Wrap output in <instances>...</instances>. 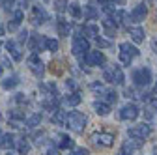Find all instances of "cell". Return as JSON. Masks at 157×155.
<instances>
[{
	"label": "cell",
	"instance_id": "obj_1",
	"mask_svg": "<svg viewBox=\"0 0 157 155\" xmlns=\"http://www.w3.org/2000/svg\"><path fill=\"white\" fill-rule=\"evenodd\" d=\"M66 125H67L71 131H75V133H82L84 127H86V116L81 114V112H77V110H73V112L67 114Z\"/></svg>",
	"mask_w": 157,
	"mask_h": 155
},
{
	"label": "cell",
	"instance_id": "obj_2",
	"mask_svg": "<svg viewBox=\"0 0 157 155\" xmlns=\"http://www.w3.org/2000/svg\"><path fill=\"white\" fill-rule=\"evenodd\" d=\"M78 62L82 66L88 64V66H103L105 64V54L99 52V51H88L86 54L78 56Z\"/></svg>",
	"mask_w": 157,
	"mask_h": 155
},
{
	"label": "cell",
	"instance_id": "obj_3",
	"mask_svg": "<svg viewBox=\"0 0 157 155\" xmlns=\"http://www.w3.org/2000/svg\"><path fill=\"white\" fill-rule=\"evenodd\" d=\"M135 56H139V49H136L135 45H129V43H122L120 45V60H122V64L129 66Z\"/></svg>",
	"mask_w": 157,
	"mask_h": 155
},
{
	"label": "cell",
	"instance_id": "obj_4",
	"mask_svg": "<svg viewBox=\"0 0 157 155\" xmlns=\"http://www.w3.org/2000/svg\"><path fill=\"white\" fill-rule=\"evenodd\" d=\"M133 81L136 86H148L151 82V71L148 67H140V69L133 71Z\"/></svg>",
	"mask_w": 157,
	"mask_h": 155
},
{
	"label": "cell",
	"instance_id": "obj_5",
	"mask_svg": "<svg viewBox=\"0 0 157 155\" xmlns=\"http://www.w3.org/2000/svg\"><path fill=\"white\" fill-rule=\"evenodd\" d=\"M28 67H30V71L37 77V79H41V77L45 75V66H43L41 60H39L37 54H32V56L28 58Z\"/></svg>",
	"mask_w": 157,
	"mask_h": 155
},
{
	"label": "cell",
	"instance_id": "obj_6",
	"mask_svg": "<svg viewBox=\"0 0 157 155\" xmlns=\"http://www.w3.org/2000/svg\"><path fill=\"white\" fill-rule=\"evenodd\" d=\"M150 133H151V127L142 123V125H135L129 129V137L131 138H136V140H144L146 137H150Z\"/></svg>",
	"mask_w": 157,
	"mask_h": 155
},
{
	"label": "cell",
	"instance_id": "obj_7",
	"mask_svg": "<svg viewBox=\"0 0 157 155\" xmlns=\"http://www.w3.org/2000/svg\"><path fill=\"white\" fill-rule=\"evenodd\" d=\"M90 51V43L88 40H84V37H75L73 40V54L78 58V56H82Z\"/></svg>",
	"mask_w": 157,
	"mask_h": 155
},
{
	"label": "cell",
	"instance_id": "obj_8",
	"mask_svg": "<svg viewBox=\"0 0 157 155\" xmlns=\"http://www.w3.org/2000/svg\"><path fill=\"white\" fill-rule=\"evenodd\" d=\"M139 107L136 105H133V103H129V105H125V107H122V110H120V118L122 120H136L139 118Z\"/></svg>",
	"mask_w": 157,
	"mask_h": 155
},
{
	"label": "cell",
	"instance_id": "obj_9",
	"mask_svg": "<svg viewBox=\"0 0 157 155\" xmlns=\"http://www.w3.org/2000/svg\"><path fill=\"white\" fill-rule=\"evenodd\" d=\"M30 21H32L34 25H43L45 21H49V15H47V11H45L41 6H34V8H32V17H30Z\"/></svg>",
	"mask_w": 157,
	"mask_h": 155
},
{
	"label": "cell",
	"instance_id": "obj_10",
	"mask_svg": "<svg viewBox=\"0 0 157 155\" xmlns=\"http://www.w3.org/2000/svg\"><path fill=\"white\" fill-rule=\"evenodd\" d=\"M146 15H148V9H146V6L144 4H139L133 11H131V15H129V19L133 23H142L144 19H146Z\"/></svg>",
	"mask_w": 157,
	"mask_h": 155
},
{
	"label": "cell",
	"instance_id": "obj_11",
	"mask_svg": "<svg viewBox=\"0 0 157 155\" xmlns=\"http://www.w3.org/2000/svg\"><path fill=\"white\" fill-rule=\"evenodd\" d=\"M6 49L10 51V54H11V58H13V60L15 62H19V60H21V58H23V52H21V47H19L13 40H10L8 43H6Z\"/></svg>",
	"mask_w": 157,
	"mask_h": 155
},
{
	"label": "cell",
	"instance_id": "obj_12",
	"mask_svg": "<svg viewBox=\"0 0 157 155\" xmlns=\"http://www.w3.org/2000/svg\"><path fill=\"white\" fill-rule=\"evenodd\" d=\"M94 142H97L99 146H112V142H114V137L112 134H109V133H99V134H95L94 137Z\"/></svg>",
	"mask_w": 157,
	"mask_h": 155
},
{
	"label": "cell",
	"instance_id": "obj_13",
	"mask_svg": "<svg viewBox=\"0 0 157 155\" xmlns=\"http://www.w3.org/2000/svg\"><path fill=\"white\" fill-rule=\"evenodd\" d=\"M45 43H47V37H43V36H34V40H32V43H30V49H32L34 54H36L37 51H43V49H45Z\"/></svg>",
	"mask_w": 157,
	"mask_h": 155
},
{
	"label": "cell",
	"instance_id": "obj_14",
	"mask_svg": "<svg viewBox=\"0 0 157 155\" xmlns=\"http://www.w3.org/2000/svg\"><path fill=\"white\" fill-rule=\"evenodd\" d=\"M15 146V138H13V134H0V148H4V149H11Z\"/></svg>",
	"mask_w": 157,
	"mask_h": 155
},
{
	"label": "cell",
	"instance_id": "obj_15",
	"mask_svg": "<svg viewBox=\"0 0 157 155\" xmlns=\"http://www.w3.org/2000/svg\"><path fill=\"white\" fill-rule=\"evenodd\" d=\"M110 69H112V82H114V84H124L125 77H124L120 66H110Z\"/></svg>",
	"mask_w": 157,
	"mask_h": 155
},
{
	"label": "cell",
	"instance_id": "obj_16",
	"mask_svg": "<svg viewBox=\"0 0 157 155\" xmlns=\"http://www.w3.org/2000/svg\"><path fill=\"white\" fill-rule=\"evenodd\" d=\"M97 15H99V11H97V6H95L94 2H90V4H86V6H84V17H86V19L94 21Z\"/></svg>",
	"mask_w": 157,
	"mask_h": 155
},
{
	"label": "cell",
	"instance_id": "obj_17",
	"mask_svg": "<svg viewBox=\"0 0 157 155\" xmlns=\"http://www.w3.org/2000/svg\"><path fill=\"white\" fill-rule=\"evenodd\" d=\"M23 17H25V15H23V11H21V9H17V11H15V15H13V21L8 25L10 32H13V30H17V28H19V25H21V21H23Z\"/></svg>",
	"mask_w": 157,
	"mask_h": 155
},
{
	"label": "cell",
	"instance_id": "obj_18",
	"mask_svg": "<svg viewBox=\"0 0 157 155\" xmlns=\"http://www.w3.org/2000/svg\"><path fill=\"white\" fill-rule=\"evenodd\" d=\"M129 36H131V40L135 43H142L144 41V30L142 28H131L129 30Z\"/></svg>",
	"mask_w": 157,
	"mask_h": 155
},
{
	"label": "cell",
	"instance_id": "obj_19",
	"mask_svg": "<svg viewBox=\"0 0 157 155\" xmlns=\"http://www.w3.org/2000/svg\"><path fill=\"white\" fill-rule=\"evenodd\" d=\"M103 28L107 30V36H114L118 26L114 25V21H112L110 17H105V19H103Z\"/></svg>",
	"mask_w": 157,
	"mask_h": 155
},
{
	"label": "cell",
	"instance_id": "obj_20",
	"mask_svg": "<svg viewBox=\"0 0 157 155\" xmlns=\"http://www.w3.org/2000/svg\"><path fill=\"white\" fill-rule=\"evenodd\" d=\"M94 108H95L97 114H101V116H107V114L110 112V105H107V103H103V101H95V103H94Z\"/></svg>",
	"mask_w": 157,
	"mask_h": 155
},
{
	"label": "cell",
	"instance_id": "obj_21",
	"mask_svg": "<svg viewBox=\"0 0 157 155\" xmlns=\"http://www.w3.org/2000/svg\"><path fill=\"white\" fill-rule=\"evenodd\" d=\"M56 26H58V34L60 36H69V23L66 21V19H58V23H56Z\"/></svg>",
	"mask_w": 157,
	"mask_h": 155
},
{
	"label": "cell",
	"instance_id": "obj_22",
	"mask_svg": "<svg viewBox=\"0 0 157 155\" xmlns=\"http://www.w3.org/2000/svg\"><path fill=\"white\" fill-rule=\"evenodd\" d=\"M66 120H67V112H64V110H56L52 114V122L58 125H66Z\"/></svg>",
	"mask_w": 157,
	"mask_h": 155
},
{
	"label": "cell",
	"instance_id": "obj_23",
	"mask_svg": "<svg viewBox=\"0 0 157 155\" xmlns=\"http://www.w3.org/2000/svg\"><path fill=\"white\" fill-rule=\"evenodd\" d=\"M81 34H84V36H88V37H97V36H99V28H97L95 25H86V26L81 30Z\"/></svg>",
	"mask_w": 157,
	"mask_h": 155
},
{
	"label": "cell",
	"instance_id": "obj_24",
	"mask_svg": "<svg viewBox=\"0 0 157 155\" xmlns=\"http://www.w3.org/2000/svg\"><path fill=\"white\" fill-rule=\"evenodd\" d=\"M64 101H66V105H69V107H77L78 103H81V93H78V92H73V93L67 95Z\"/></svg>",
	"mask_w": 157,
	"mask_h": 155
},
{
	"label": "cell",
	"instance_id": "obj_25",
	"mask_svg": "<svg viewBox=\"0 0 157 155\" xmlns=\"http://www.w3.org/2000/svg\"><path fill=\"white\" fill-rule=\"evenodd\" d=\"M67 8H69V13H71V17H75V19H81L82 17V9H81V6L78 4H67Z\"/></svg>",
	"mask_w": 157,
	"mask_h": 155
},
{
	"label": "cell",
	"instance_id": "obj_26",
	"mask_svg": "<svg viewBox=\"0 0 157 155\" xmlns=\"http://www.w3.org/2000/svg\"><path fill=\"white\" fill-rule=\"evenodd\" d=\"M139 148H140V144H139V142H135V140H125L122 149H124V151H129V155H131L135 149H139Z\"/></svg>",
	"mask_w": 157,
	"mask_h": 155
},
{
	"label": "cell",
	"instance_id": "obj_27",
	"mask_svg": "<svg viewBox=\"0 0 157 155\" xmlns=\"http://www.w3.org/2000/svg\"><path fill=\"white\" fill-rule=\"evenodd\" d=\"M17 84H19V77H15V75H13V77H8V79L2 82V86H4L6 90H11V88H15Z\"/></svg>",
	"mask_w": 157,
	"mask_h": 155
},
{
	"label": "cell",
	"instance_id": "obj_28",
	"mask_svg": "<svg viewBox=\"0 0 157 155\" xmlns=\"http://www.w3.org/2000/svg\"><path fill=\"white\" fill-rule=\"evenodd\" d=\"M58 146H60L62 149H67V148L73 146V140L67 137V134H60V144H58Z\"/></svg>",
	"mask_w": 157,
	"mask_h": 155
},
{
	"label": "cell",
	"instance_id": "obj_29",
	"mask_svg": "<svg viewBox=\"0 0 157 155\" xmlns=\"http://www.w3.org/2000/svg\"><path fill=\"white\" fill-rule=\"evenodd\" d=\"M54 9L58 13H64L67 9V0H54Z\"/></svg>",
	"mask_w": 157,
	"mask_h": 155
},
{
	"label": "cell",
	"instance_id": "obj_30",
	"mask_svg": "<svg viewBox=\"0 0 157 155\" xmlns=\"http://www.w3.org/2000/svg\"><path fill=\"white\" fill-rule=\"evenodd\" d=\"M39 122H41V116H39V114H34V116H30V118L26 120V125H28V127H37Z\"/></svg>",
	"mask_w": 157,
	"mask_h": 155
},
{
	"label": "cell",
	"instance_id": "obj_31",
	"mask_svg": "<svg viewBox=\"0 0 157 155\" xmlns=\"http://www.w3.org/2000/svg\"><path fill=\"white\" fill-rule=\"evenodd\" d=\"M28 151H30L28 142H26V140H21V142H19V155H26Z\"/></svg>",
	"mask_w": 157,
	"mask_h": 155
},
{
	"label": "cell",
	"instance_id": "obj_32",
	"mask_svg": "<svg viewBox=\"0 0 157 155\" xmlns=\"http://www.w3.org/2000/svg\"><path fill=\"white\" fill-rule=\"evenodd\" d=\"M45 49H47V51H51V52L58 51V41H56V40H49V37H47V43H45Z\"/></svg>",
	"mask_w": 157,
	"mask_h": 155
},
{
	"label": "cell",
	"instance_id": "obj_33",
	"mask_svg": "<svg viewBox=\"0 0 157 155\" xmlns=\"http://www.w3.org/2000/svg\"><path fill=\"white\" fill-rule=\"evenodd\" d=\"M71 155H90V151H88L86 148H75Z\"/></svg>",
	"mask_w": 157,
	"mask_h": 155
},
{
	"label": "cell",
	"instance_id": "obj_34",
	"mask_svg": "<svg viewBox=\"0 0 157 155\" xmlns=\"http://www.w3.org/2000/svg\"><path fill=\"white\" fill-rule=\"evenodd\" d=\"M11 118H13V120H25V114L19 112V110H13V112H11Z\"/></svg>",
	"mask_w": 157,
	"mask_h": 155
},
{
	"label": "cell",
	"instance_id": "obj_35",
	"mask_svg": "<svg viewBox=\"0 0 157 155\" xmlns=\"http://www.w3.org/2000/svg\"><path fill=\"white\" fill-rule=\"evenodd\" d=\"M97 45H99V47H109L110 43L107 40H103V37H97Z\"/></svg>",
	"mask_w": 157,
	"mask_h": 155
},
{
	"label": "cell",
	"instance_id": "obj_36",
	"mask_svg": "<svg viewBox=\"0 0 157 155\" xmlns=\"http://www.w3.org/2000/svg\"><path fill=\"white\" fill-rule=\"evenodd\" d=\"M13 2H15V0H4V9H11Z\"/></svg>",
	"mask_w": 157,
	"mask_h": 155
},
{
	"label": "cell",
	"instance_id": "obj_37",
	"mask_svg": "<svg viewBox=\"0 0 157 155\" xmlns=\"http://www.w3.org/2000/svg\"><path fill=\"white\" fill-rule=\"evenodd\" d=\"M26 37H28V32H26V30H23V32H21V36H19V41H26Z\"/></svg>",
	"mask_w": 157,
	"mask_h": 155
},
{
	"label": "cell",
	"instance_id": "obj_38",
	"mask_svg": "<svg viewBox=\"0 0 157 155\" xmlns=\"http://www.w3.org/2000/svg\"><path fill=\"white\" fill-rule=\"evenodd\" d=\"M66 84H67V88H69V90H75V88H77V84H75L73 81H67Z\"/></svg>",
	"mask_w": 157,
	"mask_h": 155
},
{
	"label": "cell",
	"instance_id": "obj_39",
	"mask_svg": "<svg viewBox=\"0 0 157 155\" xmlns=\"http://www.w3.org/2000/svg\"><path fill=\"white\" fill-rule=\"evenodd\" d=\"M110 2H116V4H120V6H124V4H125V0H110Z\"/></svg>",
	"mask_w": 157,
	"mask_h": 155
},
{
	"label": "cell",
	"instance_id": "obj_40",
	"mask_svg": "<svg viewBox=\"0 0 157 155\" xmlns=\"http://www.w3.org/2000/svg\"><path fill=\"white\" fill-rule=\"evenodd\" d=\"M47 155H58V151H56V149H49Z\"/></svg>",
	"mask_w": 157,
	"mask_h": 155
},
{
	"label": "cell",
	"instance_id": "obj_41",
	"mask_svg": "<svg viewBox=\"0 0 157 155\" xmlns=\"http://www.w3.org/2000/svg\"><path fill=\"white\" fill-rule=\"evenodd\" d=\"M0 36H4V26L0 25Z\"/></svg>",
	"mask_w": 157,
	"mask_h": 155
},
{
	"label": "cell",
	"instance_id": "obj_42",
	"mask_svg": "<svg viewBox=\"0 0 157 155\" xmlns=\"http://www.w3.org/2000/svg\"><path fill=\"white\" fill-rule=\"evenodd\" d=\"M118 155H127V151H124V149H122V151H120V153H118Z\"/></svg>",
	"mask_w": 157,
	"mask_h": 155
},
{
	"label": "cell",
	"instance_id": "obj_43",
	"mask_svg": "<svg viewBox=\"0 0 157 155\" xmlns=\"http://www.w3.org/2000/svg\"><path fill=\"white\" fill-rule=\"evenodd\" d=\"M8 155H17V153H13V151H8Z\"/></svg>",
	"mask_w": 157,
	"mask_h": 155
},
{
	"label": "cell",
	"instance_id": "obj_44",
	"mask_svg": "<svg viewBox=\"0 0 157 155\" xmlns=\"http://www.w3.org/2000/svg\"><path fill=\"white\" fill-rule=\"evenodd\" d=\"M155 93H157V84H155Z\"/></svg>",
	"mask_w": 157,
	"mask_h": 155
},
{
	"label": "cell",
	"instance_id": "obj_45",
	"mask_svg": "<svg viewBox=\"0 0 157 155\" xmlns=\"http://www.w3.org/2000/svg\"><path fill=\"white\" fill-rule=\"evenodd\" d=\"M0 73H2V67H0Z\"/></svg>",
	"mask_w": 157,
	"mask_h": 155
},
{
	"label": "cell",
	"instance_id": "obj_46",
	"mask_svg": "<svg viewBox=\"0 0 157 155\" xmlns=\"http://www.w3.org/2000/svg\"><path fill=\"white\" fill-rule=\"evenodd\" d=\"M146 2H150V0H146Z\"/></svg>",
	"mask_w": 157,
	"mask_h": 155
}]
</instances>
